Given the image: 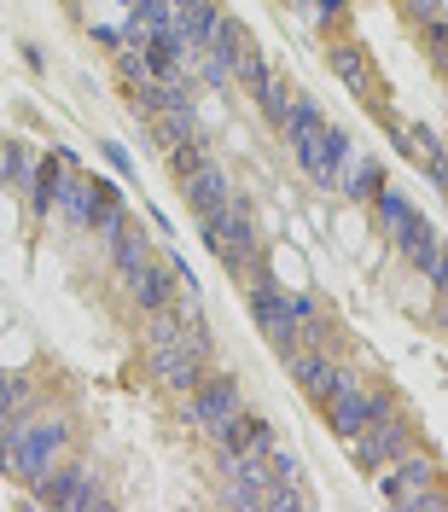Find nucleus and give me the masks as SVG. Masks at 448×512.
I'll return each mask as SVG.
<instances>
[{"label": "nucleus", "instance_id": "7", "mask_svg": "<svg viewBox=\"0 0 448 512\" xmlns=\"http://www.w3.org/2000/svg\"><path fill=\"white\" fill-rule=\"evenodd\" d=\"M111 204V192L99 187V181H88V175H64L59 192H53V210H59L64 222L76 227H94V216Z\"/></svg>", "mask_w": 448, "mask_h": 512}, {"label": "nucleus", "instance_id": "8", "mask_svg": "<svg viewBox=\"0 0 448 512\" xmlns=\"http://www.w3.org/2000/svg\"><path fill=\"white\" fill-rule=\"evenodd\" d=\"M35 489H41V501H53V507H105L94 472H88V466H70V460H64L47 483H35Z\"/></svg>", "mask_w": 448, "mask_h": 512}, {"label": "nucleus", "instance_id": "6", "mask_svg": "<svg viewBox=\"0 0 448 512\" xmlns=\"http://www.w3.org/2000/svg\"><path fill=\"white\" fill-rule=\"evenodd\" d=\"M233 414H239V384H233V379H204L187 396V419H192V425H204L210 437H222V425Z\"/></svg>", "mask_w": 448, "mask_h": 512}, {"label": "nucleus", "instance_id": "3", "mask_svg": "<svg viewBox=\"0 0 448 512\" xmlns=\"http://www.w3.org/2000/svg\"><path fill=\"white\" fill-rule=\"evenodd\" d=\"M204 233H210L216 256H222L233 274L256 280V268H262V239H256V227H251V216H245V204H239V198L222 204V210H210V216H204Z\"/></svg>", "mask_w": 448, "mask_h": 512}, {"label": "nucleus", "instance_id": "1", "mask_svg": "<svg viewBox=\"0 0 448 512\" xmlns=\"http://www.w3.org/2000/svg\"><path fill=\"white\" fill-rule=\"evenodd\" d=\"M251 309H256V326L268 332V344H274L280 355L315 350L320 338H326L320 309L303 297V291H280V286H268V280H251Z\"/></svg>", "mask_w": 448, "mask_h": 512}, {"label": "nucleus", "instance_id": "11", "mask_svg": "<svg viewBox=\"0 0 448 512\" xmlns=\"http://www.w3.org/2000/svg\"><path fill=\"white\" fill-rule=\"evenodd\" d=\"M414 18H425V24H437V0H414Z\"/></svg>", "mask_w": 448, "mask_h": 512}, {"label": "nucleus", "instance_id": "4", "mask_svg": "<svg viewBox=\"0 0 448 512\" xmlns=\"http://www.w3.org/2000/svg\"><path fill=\"white\" fill-rule=\"evenodd\" d=\"M379 483H384V495L396 501V507H408V512H437V507H448V489H437V466L425 460V454H402V460H390L379 472Z\"/></svg>", "mask_w": 448, "mask_h": 512}, {"label": "nucleus", "instance_id": "10", "mask_svg": "<svg viewBox=\"0 0 448 512\" xmlns=\"http://www.w3.org/2000/svg\"><path fill=\"white\" fill-rule=\"evenodd\" d=\"M332 64L344 70V82H355V88H367V70H361V59H355V47H338V53H332Z\"/></svg>", "mask_w": 448, "mask_h": 512}, {"label": "nucleus", "instance_id": "2", "mask_svg": "<svg viewBox=\"0 0 448 512\" xmlns=\"http://www.w3.org/2000/svg\"><path fill=\"white\" fill-rule=\"evenodd\" d=\"M70 443H76V437H70L64 419H18V425L6 431L0 466L24 483H47L64 460H70Z\"/></svg>", "mask_w": 448, "mask_h": 512}, {"label": "nucleus", "instance_id": "5", "mask_svg": "<svg viewBox=\"0 0 448 512\" xmlns=\"http://www.w3.org/2000/svg\"><path fill=\"white\" fill-rule=\"evenodd\" d=\"M350 448H355V460H361L367 472H384L390 460H402V454L414 448V425L396 414V402H390L384 414H373V425H367V431H355Z\"/></svg>", "mask_w": 448, "mask_h": 512}, {"label": "nucleus", "instance_id": "9", "mask_svg": "<svg viewBox=\"0 0 448 512\" xmlns=\"http://www.w3.org/2000/svg\"><path fill=\"white\" fill-rule=\"evenodd\" d=\"M187 204L198 210V216H210V210H222V204H233V181H227V169H216V163H192L187 169Z\"/></svg>", "mask_w": 448, "mask_h": 512}]
</instances>
